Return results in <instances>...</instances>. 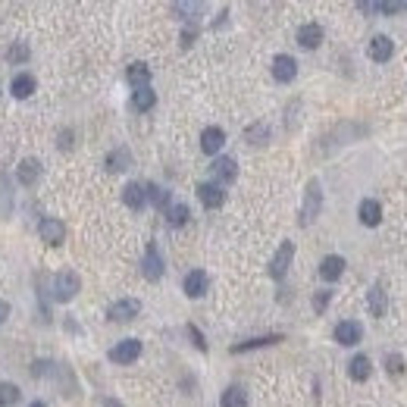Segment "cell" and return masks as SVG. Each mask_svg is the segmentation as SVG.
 Listing matches in <instances>:
<instances>
[{
	"label": "cell",
	"mask_w": 407,
	"mask_h": 407,
	"mask_svg": "<svg viewBox=\"0 0 407 407\" xmlns=\"http://www.w3.org/2000/svg\"><path fill=\"white\" fill-rule=\"evenodd\" d=\"M366 304H370V313H373V317H386V288H382V282H376L373 288H370Z\"/></svg>",
	"instance_id": "cell-23"
},
{
	"label": "cell",
	"mask_w": 407,
	"mask_h": 407,
	"mask_svg": "<svg viewBox=\"0 0 407 407\" xmlns=\"http://www.w3.org/2000/svg\"><path fill=\"white\" fill-rule=\"evenodd\" d=\"M226 144V132L219 126H207L201 132V150L204 154H219V148Z\"/></svg>",
	"instance_id": "cell-14"
},
{
	"label": "cell",
	"mask_w": 407,
	"mask_h": 407,
	"mask_svg": "<svg viewBox=\"0 0 407 407\" xmlns=\"http://www.w3.org/2000/svg\"><path fill=\"white\" fill-rule=\"evenodd\" d=\"M292 260H295V244L292 241H282V244H279V251L272 254V260H270V276L272 279H285V272H288Z\"/></svg>",
	"instance_id": "cell-5"
},
{
	"label": "cell",
	"mask_w": 407,
	"mask_h": 407,
	"mask_svg": "<svg viewBox=\"0 0 407 407\" xmlns=\"http://www.w3.org/2000/svg\"><path fill=\"white\" fill-rule=\"evenodd\" d=\"M370 370H373V364H370L366 354H354L351 364H348V376H351L354 382H366L370 379Z\"/></svg>",
	"instance_id": "cell-21"
},
{
	"label": "cell",
	"mask_w": 407,
	"mask_h": 407,
	"mask_svg": "<svg viewBox=\"0 0 407 407\" xmlns=\"http://www.w3.org/2000/svg\"><path fill=\"white\" fill-rule=\"evenodd\" d=\"M386 366H388V373H392V376H401V373H404V357H401V354H388Z\"/></svg>",
	"instance_id": "cell-34"
},
{
	"label": "cell",
	"mask_w": 407,
	"mask_h": 407,
	"mask_svg": "<svg viewBox=\"0 0 407 407\" xmlns=\"http://www.w3.org/2000/svg\"><path fill=\"white\" fill-rule=\"evenodd\" d=\"M7 176H0V217H10V210H13V195L7 191Z\"/></svg>",
	"instance_id": "cell-32"
},
{
	"label": "cell",
	"mask_w": 407,
	"mask_h": 407,
	"mask_svg": "<svg viewBox=\"0 0 407 407\" xmlns=\"http://www.w3.org/2000/svg\"><path fill=\"white\" fill-rule=\"evenodd\" d=\"M191 210H188V204H170L166 207V223L172 226V229H182L185 223H188Z\"/></svg>",
	"instance_id": "cell-25"
},
{
	"label": "cell",
	"mask_w": 407,
	"mask_h": 407,
	"mask_svg": "<svg viewBox=\"0 0 407 407\" xmlns=\"http://www.w3.org/2000/svg\"><path fill=\"white\" fill-rule=\"evenodd\" d=\"M132 103H135V110H141V113H148L150 107L157 103V95L150 88H138L135 91V97H132Z\"/></svg>",
	"instance_id": "cell-30"
},
{
	"label": "cell",
	"mask_w": 407,
	"mask_h": 407,
	"mask_svg": "<svg viewBox=\"0 0 407 407\" xmlns=\"http://www.w3.org/2000/svg\"><path fill=\"white\" fill-rule=\"evenodd\" d=\"M223 407H248V395H244V388L238 386H229L223 392V401H219Z\"/></svg>",
	"instance_id": "cell-28"
},
{
	"label": "cell",
	"mask_w": 407,
	"mask_h": 407,
	"mask_svg": "<svg viewBox=\"0 0 407 407\" xmlns=\"http://www.w3.org/2000/svg\"><path fill=\"white\" fill-rule=\"evenodd\" d=\"M141 272H144V279H148V282H160V276H163V257H160V251H157V244H154V241L144 248Z\"/></svg>",
	"instance_id": "cell-7"
},
{
	"label": "cell",
	"mask_w": 407,
	"mask_h": 407,
	"mask_svg": "<svg viewBox=\"0 0 407 407\" xmlns=\"http://www.w3.org/2000/svg\"><path fill=\"white\" fill-rule=\"evenodd\" d=\"M126 75H129V81L135 85V91L138 88H150V66L148 63H132Z\"/></svg>",
	"instance_id": "cell-24"
},
{
	"label": "cell",
	"mask_w": 407,
	"mask_h": 407,
	"mask_svg": "<svg viewBox=\"0 0 407 407\" xmlns=\"http://www.w3.org/2000/svg\"><path fill=\"white\" fill-rule=\"evenodd\" d=\"M195 38H197V28H182V34H179V44H182V48H191V44H195Z\"/></svg>",
	"instance_id": "cell-38"
},
{
	"label": "cell",
	"mask_w": 407,
	"mask_h": 407,
	"mask_svg": "<svg viewBox=\"0 0 407 407\" xmlns=\"http://www.w3.org/2000/svg\"><path fill=\"white\" fill-rule=\"evenodd\" d=\"M172 13H182V19L185 16H195V13H201L204 10V3H172Z\"/></svg>",
	"instance_id": "cell-35"
},
{
	"label": "cell",
	"mask_w": 407,
	"mask_h": 407,
	"mask_svg": "<svg viewBox=\"0 0 407 407\" xmlns=\"http://www.w3.org/2000/svg\"><path fill=\"white\" fill-rule=\"evenodd\" d=\"M144 201H148V195H144V185L129 182L126 188H122V204H126L129 210H141Z\"/></svg>",
	"instance_id": "cell-20"
},
{
	"label": "cell",
	"mask_w": 407,
	"mask_h": 407,
	"mask_svg": "<svg viewBox=\"0 0 407 407\" xmlns=\"http://www.w3.org/2000/svg\"><path fill=\"white\" fill-rule=\"evenodd\" d=\"M38 235H41V241H48L50 248H60V244L66 241V226L57 217H44L38 223Z\"/></svg>",
	"instance_id": "cell-3"
},
{
	"label": "cell",
	"mask_w": 407,
	"mask_h": 407,
	"mask_svg": "<svg viewBox=\"0 0 407 407\" xmlns=\"http://www.w3.org/2000/svg\"><path fill=\"white\" fill-rule=\"evenodd\" d=\"M50 366H54L50 360H34V364H32V376H48Z\"/></svg>",
	"instance_id": "cell-39"
},
{
	"label": "cell",
	"mask_w": 407,
	"mask_h": 407,
	"mask_svg": "<svg viewBox=\"0 0 407 407\" xmlns=\"http://www.w3.org/2000/svg\"><path fill=\"white\" fill-rule=\"evenodd\" d=\"M279 341H285L279 332L257 335V339H248V341H238V345H232V354H244V351H254V348H270V345H279Z\"/></svg>",
	"instance_id": "cell-19"
},
{
	"label": "cell",
	"mask_w": 407,
	"mask_h": 407,
	"mask_svg": "<svg viewBox=\"0 0 407 407\" xmlns=\"http://www.w3.org/2000/svg\"><path fill=\"white\" fill-rule=\"evenodd\" d=\"M244 141L248 144H266L270 141V126H266V122H254V126H248V129H244Z\"/></svg>",
	"instance_id": "cell-27"
},
{
	"label": "cell",
	"mask_w": 407,
	"mask_h": 407,
	"mask_svg": "<svg viewBox=\"0 0 407 407\" xmlns=\"http://www.w3.org/2000/svg\"><path fill=\"white\" fill-rule=\"evenodd\" d=\"M19 386H13V382H0V407H13L16 401H19Z\"/></svg>",
	"instance_id": "cell-31"
},
{
	"label": "cell",
	"mask_w": 407,
	"mask_h": 407,
	"mask_svg": "<svg viewBox=\"0 0 407 407\" xmlns=\"http://www.w3.org/2000/svg\"><path fill=\"white\" fill-rule=\"evenodd\" d=\"M103 407H122V404L116 398H107V401H103Z\"/></svg>",
	"instance_id": "cell-41"
},
{
	"label": "cell",
	"mask_w": 407,
	"mask_h": 407,
	"mask_svg": "<svg viewBox=\"0 0 407 407\" xmlns=\"http://www.w3.org/2000/svg\"><path fill=\"white\" fill-rule=\"evenodd\" d=\"M144 195H148V201L154 204V207H170V191L160 188V185H144Z\"/></svg>",
	"instance_id": "cell-29"
},
{
	"label": "cell",
	"mask_w": 407,
	"mask_h": 407,
	"mask_svg": "<svg viewBox=\"0 0 407 407\" xmlns=\"http://www.w3.org/2000/svg\"><path fill=\"white\" fill-rule=\"evenodd\" d=\"M197 197H201V204L207 207V210H217V207H223L226 191L219 188L217 182H201L197 185Z\"/></svg>",
	"instance_id": "cell-12"
},
{
	"label": "cell",
	"mask_w": 407,
	"mask_h": 407,
	"mask_svg": "<svg viewBox=\"0 0 407 407\" xmlns=\"http://www.w3.org/2000/svg\"><path fill=\"white\" fill-rule=\"evenodd\" d=\"M28 407H48V404H44V401H32V404H28Z\"/></svg>",
	"instance_id": "cell-42"
},
{
	"label": "cell",
	"mask_w": 407,
	"mask_h": 407,
	"mask_svg": "<svg viewBox=\"0 0 407 407\" xmlns=\"http://www.w3.org/2000/svg\"><path fill=\"white\" fill-rule=\"evenodd\" d=\"M295 75H298V60H295V57H288V54L272 57V79L288 85V81H295Z\"/></svg>",
	"instance_id": "cell-8"
},
{
	"label": "cell",
	"mask_w": 407,
	"mask_h": 407,
	"mask_svg": "<svg viewBox=\"0 0 407 407\" xmlns=\"http://www.w3.org/2000/svg\"><path fill=\"white\" fill-rule=\"evenodd\" d=\"M329 301H332V292H317L313 295V310L323 313L326 307H329Z\"/></svg>",
	"instance_id": "cell-36"
},
{
	"label": "cell",
	"mask_w": 407,
	"mask_h": 407,
	"mask_svg": "<svg viewBox=\"0 0 407 407\" xmlns=\"http://www.w3.org/2000/svg\"><path fill=\"white\" fill-rule=\"evenodd\" d=\"M298 44L304 50H313L323 44V28L317 26V22H304V26L298 28Z\"/></svg>",
	"instance_id": "cell-15"
},
{
	"label": "cell",
	"mask_w": 407,
	"mask_h": 407,
	"mask_svg": "<svg viewBox=\"0 0 407 407\" xmlns=\"http://www.w3.org/2000/svg\"><path fill=\"white\" fill-rule=\"evenodd\" d=\"M79 288H81V279H79V272H72V270H63V272H57V276H54V298L60 301V304H66V301H72L75 295H79Z\"/></svg>",
	"instance_id": "cell-2"
},
{
	"label": "cell",
	"mask_w": 407,
	"mask_h": 407,
	"mask_svg": "<svg viewBox=\"0 0 407 407\" xmlns=\"http://www.w3.org/2000/svg\"><path fill=\"white\" fill-rule=\"evenodd\" d=\"M129 163H132V154L126 148H116L107 154V170L110 172H122V170H129Z\"/></svg>",
	"instance_id": "cell-26"
},
{
	"label": "cell",
	"mask_w": 407,
	"mask_h": 407,
	"mask_svg": "<svg viewBox=\"0 0 407 407\" xmlns=\"http://www.w3.org/2000/svg\"><path fill=\"white\" fill-rule=\"evenodd\" d=\"M319 210H323V188H319L317 179H310L307 195H304V204H301V226H310L313 219L319 217Z\"/></svg>",
	"instance_id": "cell-1"
},
{
	"label": "cell",
	"mask_w": 407,
	"mask_h": 407,
	"mask_svg": "<svg viewBox=\"0 0 407 407\" xmlns=\"http://www.w3.org/2000/svg\"><path fill=\"white\" fill-rule=\"evenodd\" d=\"M207 288H210V279H207V272L204 270H191L188 276L182 279V292L188 295V298H204Z\"/></svg>",
	"instance_id": "cell-10"
},
{
	"label": "cell",
	"mask_w": 407,
	"mask_h": 407,
	"mask_svg": "<svg viewBox=\"0 0 407 407\" xmlns=\"http://www.w3.org/2000/svg\"><path fill=\"white\" fill-rule=\"evenodd\" d=\"M7 317H10V304H7V301H0V323H3Z\"/></svg>",
	"instance_id": "cell-40"
},
{
	"label": "cell",
	"mask_w": 407,
	"mask_h": 407,
	"mask_svg": "<svg viewBox=\"0 0 407 407\" xmlns=\"http://www.w3.org/2000/svg\"><path fill=\"white\" fill-rule=\"evenodd\" d=\"M7 60H10V63H26V60H28V44H22V41H16V44H10V50H7Z\"/></svg>",
	"instance_id": "cell-33"
},
{
	"label": "cell",
	"mask_w": 407,
	"mask_h": 407,
	"mask_svg": "<svg viewBox=\"0 0 407 407\" xmlns=\"http://www.w3.org/2000/svg\"><path fill=\"white\" fill-rule=\"evenodd\" d=\"M235 176H238L235 157H217V160H213V179H217L219 188H223L226 182H235Z\"/></svg>",
	"instance_id": "cell-11"
},
{
	"label": "cell",
	"mask_w": 407,
	"mask_h": 407,
	"mask_svg": "<svg viewBox=\"0 0 407 407\" xmlns=\"http://www.w3.org/2000/svg\"><path fill=\"white\" fill-rule=\"evenodd\" d=\"M357 217H360V223L364 226H379L382 223V207H379V201H370V197H364L360 201V207H357Z\"/></svg>",
	"instance_id": "cell-17"
},
{
	"label": "cell",
	"mask_w": 407,
	"mask_h": 407,
	"mask_svg": "<svg viewBox=\"0 0 407 407\" xmlns=\"http://www.w3.org/2000/svg\"><path fill=\"white\" fill-rule=\"evenodd\" d=\"M332 339L339 341V345L351 348V345H357V341L364 339V329H360V323H354V319H341V323L332 329Z\"/></svg>",
	"instance_id": "cell-9"
},
{
	"label": "cell",
	"mask_w": 407,
	"mask_h": 407,
	"mask_svg": "<svg viewBox=\"0 0 407 407\" xmlns=\"http://www.w3.org/2000/svg\"><path fill=\"white\" fill-rule=\"evenodd\" d=\"M107 357L113 360V364H135V360L141 357V341L138 339H122L119 345L110 348Z\"/></svg>",
	"instance_id": "cell-4"
},
{
	"label": "cell",
	"mask_w": 407,
	"mask_h": 407,
	"mask_svg": "<svg viewBox=\"0 0 407 407\" xmlns=\"http://www.w3.org/2000/svg\"><path fill=\"white\" fill-rule=\"evenodd\" d=\"M392 54H395V41L392 38H386V34H376V38L370 41V60L386 63V60H392Z\"/></svg>",
	"instance_id": "cell-16"
},
{
	"label": "cell",
	"mask_w": 407,
	"mask_h": 407,
	"mask_svg": "<svg viewBox=\"0 0 407 407\" xmlns=\"http://www.w3.org/2000/svg\"><path fill=\"white\" fill-rule=\"evenodd\" d=\"M138 313H141V301L138 298H122V301H116V304H110L107 317L113 319V323H129V319H135Z\"/></svg>",
	"instance_id": "cell-6"
},
{
	"label": "cell",
	"mask_w": 407,
	"mask_h": 407,
	"mask_svg": "<svg viewBox=\"0 0 407 407\" xmlns=\"http://www.w3.org/2000/svg\"><path fill=\"white\" fill-rule=\"evenodd\" d=\"M16 179H19V185L32 188V185L41 179V160H34V157H26V160L16 166Z\"/></svg>",
	"instance_id": "cell-13"
},
{
	"label": "cell",
	"mask_w": 407,
	"mask_h": 407,
	"mask_svg": "<svg viewBox=\"0 0 407 407\" xmlns=\"http://www.w3.org/2000/svg\"><path fill=\"white\" fill-rule=\"evenodd\" d=\"M34 75L32 72H19L13 79V85H10V91H13V97H19V101H26V97H32L34 95Z\"/></svg>",
	"instance_id": "cell-22"
},
{
	"label": "cell",
	"mask_w": 407,
	"mask_h": 407,
	"mask_svg": "<svg viewBox=\"0 0 407 407\" xmlns=\"http://www.w3.org/2000/svg\"><path fill=\"white\" fill-rule=\"evenodd\" d=\"M188 335H191V341H195V348H197V351H207V341H204V332L197 329L195 323H188Z\"/></svg>",
	"instance_id": "cell-37"
},
{
	"label": "cell",
	"mask_w": 407,
	"mask_h": 407,
	"mask_svg": "<svg viewBox=\"0 0 407 407\" xmlns=\"http://www.w3.org/2000/svg\"><path fill=\"white\" fill-rule=\"evenodd\" d=\"M341 272H345V257H339V254H329V257L319 260V279H326V282H335Z\"/></svg>",
	"instance_id": "cell-18"
}]
</instances>
